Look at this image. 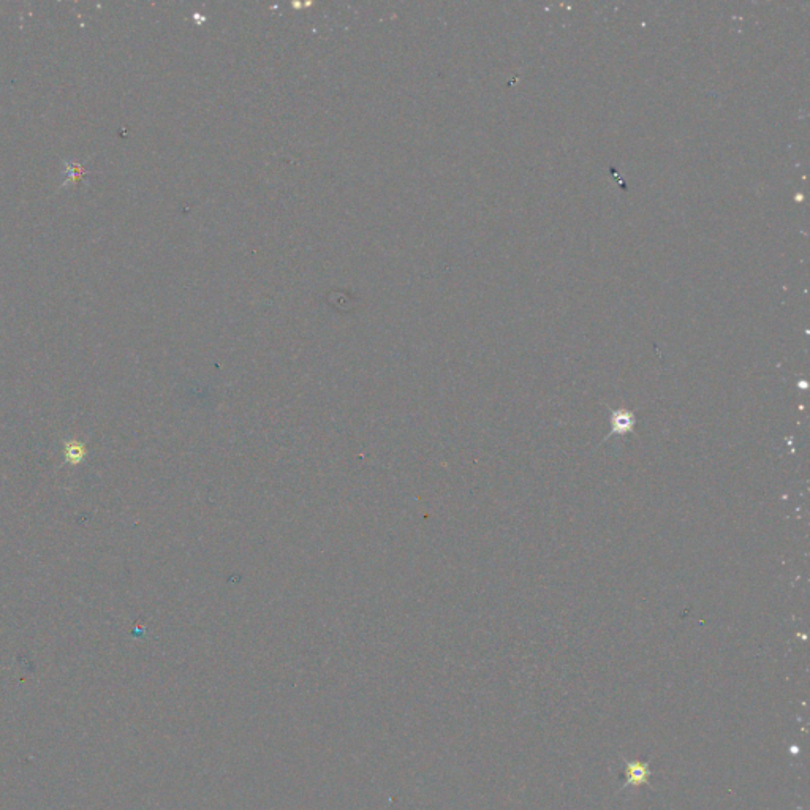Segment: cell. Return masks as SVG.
Returning a JSON list of instances; mask_svg holds the SVG:
<instances>
[{
	"instance_id": "1",
	"label": "cell",
	"mask_w": 810,
	"mask_h": 810,
	"mask_svg": "<svg viewBox=\"0 0 810 810\" xmlns=\"http://www.w3.org/2000/svg\"><path fill=\"white\" fill-rule=\"evenodd\" d=\"M627 776H629L627 784H643V782H646L648 777L651 776V773H649V765H644V763H629Z\"/></svg>"
}]
</instances>
